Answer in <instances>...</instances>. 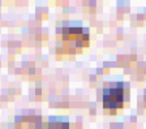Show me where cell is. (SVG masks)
I'll return each instance as SVG.
<instances>
[{"mask_svg": "<svg viewBox=\"0 0 146 129\" xmlns=\"http://www.w3.org/2000/svg\"><path fill=\"white\" fill-rule=\"evenodd\" d=\"M102 101H103V107L106 110H110L111 114H113L119 108H123L125 101L124 83L123 82L104 83V87L102 90Z\"/></svg>", "mask_w": 146, "mask_h": 129, "instance_id": "7a4b0ae2", "label": "cell"}, {"mask_svg": "<svg viewBox=\"0 0 146 129\" xmlns=\"http://www.w3.org/2000/svg\"><path fill=\"white\" fill-rule=\"evenodd\" d=\"M60 31L63 42L69 43L76 50H81V47L88 46L89 42V29L84 28L81 24H77V21H65L58 28V33Z\"/></svg>", "mask_w": 146, "mask_h": 129, "instance_id": "6da1fadb", "label": "cell"}, {"mask_svg": "<svg viewBox=\"0 0 146 129\" xmlns=\"http://www.w3.org/2000/svg\"><path fill=\"white\" fill-rule=\"evenodd\" d=\"M44 128L47 129H69V123L63 117H50L48 121L44 124Z\"/></svg>", "mask_w": 146, "mask_h": 129, "instance_id": "3957f363", "label": "cell"}]
</instances>
